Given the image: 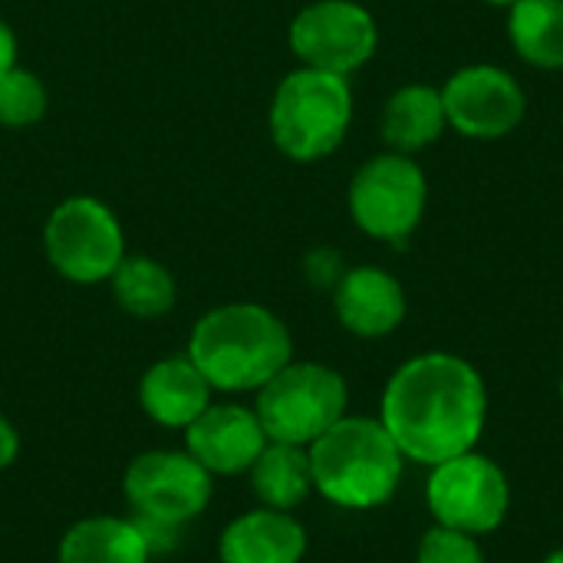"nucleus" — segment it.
<instances>
[{
    "label": "nucleus",
    "instance_id": "f257e3e1",
    "mask_svg": "<svg viewBox=\"0 0 563 563\" xmlns=\"http://www.w3.org/2000/svg\"><path fill=\"white\" fill-rule=\"evenodd\" d=\"M485 419V383L472 363L452 353H422L402 363L383 393L379 422L416 465L435 468L472 452Z\"/></svg>",
    "mask_w": 563,
    "mask_h": 563
},
{
    "label": "nucleus",
    "instance_id": "f03ea898",
    "mask_svg": "<svg viewBox=\"0 0 563 563\" xmlns=\"http://www.w3.org/2000/svg\"><path fill=\"white\" fill-rule=\"evenodd\" d=\"M185 353L214 393H257L294 360V340L267 307L224 303L195 323Z\"/></svg>",
    "mask_w": 563,
    "mask_h": 563
},
{
    "label": "nucleus",
    "instance_id": "7ed1b4c3",
    "mask_svg": "<svg viewBox=\"0 0 563 563\" xmlns=\"http://www.w3.org/2000/svg\"><path fill=\"white\" fill-rule=\"evenodd\" d=\"M313 492L346 511L386 505L402 478L406 455L379 419L343 416L317 442L307 445Z\"/></svg>",
    "mask_w": 563,
    "mask_h": 563
},
{
    "label": "nucleus",
    "instance_id": "20e7f679",
    "mask_svg": "<svg viewBox=\"0 0 563 563\" xmlns=\"http://www.w3.org/2000/svg\"><path fill=\"white\" fill-rule=\"evenodd\" d=\"M353 122L346 76L300 66L280 79L271 102L274 145L294 162H320L340 148Z\"/></svg>",
    "mask_w": 563,
    "mask_h": 563
},
{
    "label": "nucleus",
    "instance_id": "39448f33",
    "mask_svg": "<svg viewBox=\"0 0 563 563\" xmlns=\"http://www.w3.org/2000/svg\"><path fill=\"white\" fill-rule=\"evenodd\" d=\"M346 379L323 363L290 360L261 389L254 412L271 442L310 445L346 416Z\"/></svg>",
    "mask_w": 563,
    "mask_h": 563
},
{
    "label": "nucleus",
    "instance_id": "423d86ee",
    "mask_svg": "<svg viewBox=\"0 0 563 563\" xmlns=\"http://www.w3.org/2000/svg\"><path fill=\"white\" fill-rule=\"evenodd\" d=\"M122 498L132 518L181 531L208 511L214 478L185 449H148L125 465Z\"/></svg>",
    "mask_w": 563,
    "mask_h": 563
},
{
    "label": "nucleus",
    "instance_id": "0eeeda50",
    "mask_svg": "<svg viewBox=\"0 0 563 563\" xmlns=\"http://www.w3.org/2000/svg\"><path fill=\"white\" fill-rule=\"evenodd\" d=\"M43 251L53 271L73 284H102L125 257L115 214L96 198H66L43 228Z\"/></svg>",
    "mask_w": 563,
    "mask_h": 563
},
{
    "label": "nucleus",
    "instance_id": "6e6552de",
    "mask_svg": "<svg viewBox=\"0 0 563 563\" xmlns=\"http://www.w3.org/2000/svg\"><path fill=\"white\" fill-rule=\"evenodd\" d=\"M429 185L422 168L399 152L369 158L350 181L353 221L379 241L409 238L426 211Z\"/></svg>",
    "mask_w": 563,
    "mask_h": 563
},
{
    "label": "nucleus",
    "instance_id": "1a4fd4ad",
    "mask_svg": "<svg viewBox=\"0 0 563 563\" xmlns=\"http://www.w3.org/2000/svg\"><path fill=\"white\" fill-rule=\"evenodd\" d=\"M426 498L442 528H455L465 534H488L505 521L511 505V488L505 472L488 455L465 452L432 468Z\"/></svg>",
    "mask_w": 563,
    "mask_h": 563
},
{
    "label": "nucleus",
    "instance_id": "9d476101",
    "mask_svg": "<svg viewBox=\"0 0 563 563\" xmlns=\"http://www.w3.org/2000/svg\"><path fill=\"white\" fill-rule=\"evenodd\" d=\"M379 30L366 7L353 0H317L290 23V49L310 69L350 76L376 53Z\"/></svg>",
    "mask_w": 563,
    "mask_h": 563
},
{
    "label": "nucleus",
    "instance_id": "9b49d317",
    "mask_svg": "<svg viewBox=\"0 0 563 563\" xmlns=\"http://www.w3.org/2000/svg\"><path fill=\"white\" fill-rule=\"evenodd\" d=\"M439 92L445 122L468 139H505L525 119V89L501 66H465Z\"/></svg>",
    "mask_w": 563,
    "mask_h": 563
},
{
    "label": "nucleus",
    "instance_id": "f8f14e48",
    "mask_svg": "<svg viewBox=\"0 0 563 563\" xmlns=\"http://www.w3.org/2000/svg\"><path fill=\"white\" fill-rule=\"evenodd\" d=\"M267 442L271 439H267L257 412L247 406H238V402H211L185 429V452L211 478L247 475Z\"/></svg>",
    "mask_w": 563,
    "mask_h": 563
},
{
    "label": "nucleus",
    "instance_id": "ddd939ff",
    "mask_svg": "<svg viewBox=\"0 0 563 563\" xmlns=\"http://www.w3.org/2000/svg\"><path fill=\"white\" fill-rule=\"evenodd\" d=\"M211 383L191 363L188 353L165 356L152 363L139 379V406L142 412L162 426L185 432L208 406H211Z\"/></svg>",
    "mask_w": 563,
    "mask_h": 563
},
{
    "label": "nucleus",
    "instance_id": "4468645a",
    "mask_svg": "<svg viewBox=\"0 0 563 563\" xmlns=\"http://www.w3.org/2000/svg\"><path fill=\"white\" fill-rule=\"evenodd\" d=\"M307 554V528L290 511L251 508L224 525L218 538L221 563H300Z\"/></svg>",
    "mask_w": 563,
    "mask_h": 563
},
{
    "label": "nucleus",
    "instance_id": "2eb2a0df",
    "mask_svg": "<svg viewBox=\"0 0 563 563\" xmlns=\"http://www.w3.org/2000/svg\"><path fill=\"white\" fill-rule=\"evenodd\" d=\"M333 307L350 333L376 340L406 320V290L389 271L353 267L333 287Z\"/></svg>",
    "mask_w": 563,
    "mask_h": 563
},
{
    "label": "nucleus",
    "instance_id": "dca6fc26",
    "mask_svg": "<svg viewBox=\"0 0 563 563\" xmlns=\"http://www.w3.org/2000/svg\"><path fill=\"white\" fill-rule=\"evenodd\" d=\"M155 558L135 518L92 515L66 528L56 563H148Z\"/></svg>",
    "mask_w": 563,
    "mask_h": 563
},
{
    "label": "nucleus",
    "instance_id": "f3484780",
    "mask_svg": "<svg viewBox=\"0 0 563 563\" xmlns=\"http://www.w3.org/2000/svg\"><path fill=\"white\" fill-rule=\"evenodd\" d=\"M247 475H251L254 498L274 511H294L313 492L310 452L303 445L267 442Z\"/></svg>",
    "mask_w": 563,
    "mask_h": 563
},
{
    "label": "nucleus",
    "instance_id": "a211bd4d",
    "mask_svg": "<svg viewBox=\"0 0 563 563\" xmlns=\"http://www.w3.org/2000/svg\"><path fill=\"white\" fill-rule=\"evenodd\" d=\"M445 106L435 86H402L383 112V139L393 152L412 155L432 145L445 129Z\"/></svg>",
    "mask_w": 563,
    "mask_h": 563
},
{
    "label": "nucleus",
    "instance_id": "6ab92c4d",
    "mask_svg": "<svg viewBox=\"0 0 563 563\" xmlns=\"http://www.w3.org/2000/svg\"><path fill=\"white\" fill-rule=\"evenodd\" d=\"M508 33L531 66H563V0H518L508 16Z\"/></svg>",
    "mask_w": 563,
    "mask_h": 563
},
{
    "label": "nucleus",
    "instance_id": "aec40b11",
    "mask_svg": "<svg viewBox=\"0 0 563 563\" xmlns=\"http://www.w3.org/2000/svg\"><path fill=\"white\" fill-rule=\"evenodd\" d=\"M115 303L139 320H158L175 307V277L152 257H122L109 277Z\"/></svg>",
    "mask_w": 563,
    "mask_h": 563
},
{
    "label": "nucleus",
    "instance_id": "412c9836",
    "mask_svg": "<svg viewBox=\"0 0 563 563\" xmlns=\"http://www.w3.org/2000/svg\"><path fill=\"white\" fill-rule=\"evenodd\" d=\"M46 112V89L36 73L30 69H7L0 76V125L23 129L40 122Z\"/></svg>",
    "mask_w": 563,
    "mask_h": 563
},
{
    "label": "nucleus",
    "instance_id": "4be33fe9",
    "mask_svg": "<svg viewBox=\"0 0 563 563\" xmlns=\"http://www.w3.org/2000/svg\"><path fill=\"white\" fill-rule=\"evenodd\" d=\"M419 563H485V551L475 534L439 525L422 538Z\"/></svg>",
    "mask_w": 563,
    "mask_h": 563
},
{
    "label": "nucleus",
    "instance_id": "5701e85b",
    "mask_svg": "<svg viewBox=\"0 0 563 563\" xmlns=\"http://www.w3.org/2000/svg\"><path fill=\"white\" fill-rule=\"evenodd\" d=\"M16 455H20V432L7 416H0V472H7L16 462Z\"/></svg>",
    "mask_w": 563,
    "mask_h": 563
},
{
    "label": "nucleus",
    "instance_id": "b1692460",
    "mask_svg": "<svg viewBox=\"0 0 563 563\" xmlns=\"http://www.w3.org/2000/svg\"><path fill=\"white\" fill-rule=\"evenodd\" d=\"M16 66V36L13 30L0 20V76Z\"/></svg>",
    "mask_w": 563,
    "mask_h": 563
},
{
    "label": "nucleus",
    "instance_id": "393cba45",
    "mask_svg": "<svg viewBox=\"0 0 563 563\" xmlns=\"http://www.w3.org/2000/svg\"><path fill=\"white\" fill-rule=\"evenodd\" d=\"M485 3H492V7H508V10H511L518 0H485Z\"/></svg>",
    "mask_w": 563,
    "mask_h": 563
},
{
    "label": "nucleus",
    "instance_id": "a878e982",
    "mask_svg": "<svg viewBox=\"0 0 563 563\" xmlns=\"http://www.w3.org/2000/svg\"><path fill=\"white\" fill-rule=\"evenodd\" d=\"M544 563H563V548L561 551H554V554H551V558H548Z\"/></svg>",
    "mask_w": 563,
    "mask_h": 563
},
{
    "label": "nucleus",
    "instance_id": "bb28decb",
    "mask_svg": "<svg viewBox=\"0 0 563 563\" xmlns=\"http://www.w3.org/2000/svg\"><path fill=\"white\" fill-rule=\"evenodd\" d=\"M561 396H563V383H561Z\"/></svg>",
    "mask_w": 563,
    "mask_h": 563
}]
</instances>
